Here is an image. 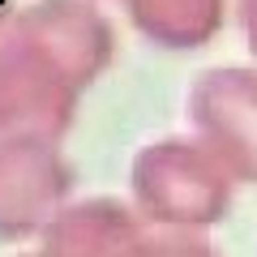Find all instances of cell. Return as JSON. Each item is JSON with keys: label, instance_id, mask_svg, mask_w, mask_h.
I'll list each match as a JSON object with an SVG mask.
<instances>
[{"label": "cell", "instance_id": "cell-5", "mask_svg": "<svg viewBox=\"0 0 257 257\" xmlns=\"http://www.w3.org/2000/svg\"><path fill=\"white\" fill-rule=\"evenodd\" d=\"M146 236L142 214L128 210L116 197H90V202L64 206L43 231L47 257H120Z\"/></svg>", "mask_w": 257, "mask_h": 257}, {"label": "cell", "instance_id": "cell-1", "mask_svg": "<svg viewBox=\"0 0 257 257\" xmlns=\"http://www.w3.org/2000/svg\"><path fill=\"white\" fill-rule=\"evenodd\" d=\"M111 26L94 0H35L0 26V138L56 142L77 94L107 69Z\"/></svg>", "mask_w": 257, "mask_h": 257}, {"label": "cell", "instance_id": "cell-8", "mask_svg": "<svg viewBox=\"0 0 257 257\" xmlns=\"http://www.w3.org/2000/svg\"><path fill=\"white\" fill-rule=\"evenodd\" d=\"M240 22H244L248 47H253V52H257V0H240Z\"/></svg>", "mask_w": 257, "mask_h": 257}, {"label": "cell", "instance_id": "cell-6", "mask_svg": "<svg viewBox=\"0 0 257 257\" xmlns=\"http://www.w3.org/2000/svg\"><path fill=\"white\" fill-rule=\"evenodd\" d=\"M128 22L159 47H202L223 26V0H120Z\"/></svg>", "mask_w": 257, "mask_h": 257}, {"label": "cell", "instance_id": "cell-3", "mask_svg": "<svg viewBox=\"0 0 257 257\" xmlns=\"http://www.w3.org/2000/svg\"><path fill=\"white\" fill-rule=\"evenodd\" d=\"M189 120L231 180L257 184V69H206L189 90Z\"/></svg>", "mask_w": 257, "mask_h": 257}, {"label": "cell", "instance_id": "cell-2", "mask_svg": "<svg viewBox=\"0 0 257 257\" xmlns=\"http://www.w3.org/2000/svg\"><path fill=\"white\" fill-rule=\"evenodd\" d=\"M133 202L138 214L167 231L210 227L231 206V176L219 159L189 138H163L133 159Z\"/></svg>", "mask_w": 257, "mask_h": 257}, {"label": "cell", "instance_id": "cell-10", "mask_svg": "<svg viewBox=\"0 0 257 257\" xmlns=\"http://www.w3.org/2000/svg\"><path fill=\"white\" fill-rule=\"evenodd\" d=\"M30 257H47V253H30Z\"/></svg>", "mask_w": 257, "mask_h": 257}, {"label": "cell", "instance_id": "cell-4", "mask_svg": "<svg viewBox=\"0 0 257 257\" xmlns=\"http://www.w3.org/2000/svg\"><path fill=\"white\" fill-rule=\"evenodd\" d=\"M73 189V167L56 142L0 138V240L47 231Z\"/></svg>", "mask_w": 257, "mask_h": 257}, {"label": "cell", "instance_id": "cell-7", "mask_svg": "<svg viewBox=\"0 0 257 257\" xmlns=\"http://www.w3.org/2000/svg\"><path fill=\"white\" fill-rule=\"evenodd\" d=\"M120 257H214V248L193 231H146Z\"/></svg>", "mask_w": 257, "mask_h": 257}, {"label": "cell", "instance_id": "cell-9", "mask_svg": "<svg viewBox=\"0 0 257 257\" xmlns=\"http://www.w3.org/2000/svg\"><path fill=\"white\" fill-rule=\"evenodd\" d=\"M9 22V0H0V26Z\"/></svg>", "mask_w": 257, "mask_h": 257}]
</instances>
